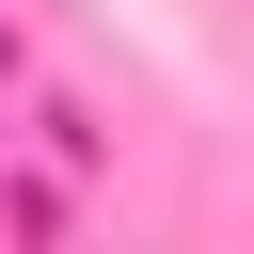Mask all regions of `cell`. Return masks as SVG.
Segmentation results:
<instances>
[{
  "instance_id": "6da1fadb",
  "label": "cell",
  "mask_w": 254,
  "mask_h": 254,
  "mask_svg": "<svg viewBox=\"0 0 254 254\" xmlns=\"http://www.w3.org/2000/svg\"><path fill=\"white\" fill-rule=\"evenodd\" d=\"M0 64H16V32H0Z\"/></svg>"
}]
</instances>
